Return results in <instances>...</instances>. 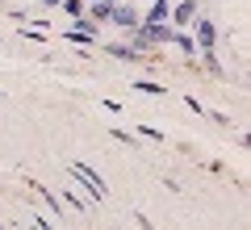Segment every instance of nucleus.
I'll return each instance as SVG.
<instances>
[{"mask_svg": "<svg viewBox=\"0 0 251 230\" xmlns=\"http://www.w3.org/2000/svg\"><path fill=\"white\" fill-rule=\"evenodd\" d=\"M172 34H176V29H172L168 21H159V26H155V21H143V26H138L134 34H130V46H134V51H151V46H168V42H172Z\"/></svg>", "mask_w": 251, "mask_h": 230, "instance_id": "1", "label": "nucleus"}, {"mask_svg": "<svg viewBox=\"0 0 251 230\" xmlns=\"http://www.w3.org/2000/svg\"><path fill=\"white\" fill-rule=\"evenodd\" d=\"M109 26L126 29V34H134V29L143 26V9H134V4H113V17H109Z\"/></svg>", "mask_w": 251, "mask_h": 230, "instance_id": "2", "label": "nucleus"}, {"mask_svg": "<svg viewBox=\"0 0 251 230\" xmlns=\"http://www.w3.org/2000/svg\"><path fill=\"white\" fill-rule=\"evenodd\" d=\"M67 172H72V176L80 180L84 188H88V197H97V201H100V197H105V180H100L97 172L88 168V163H72V168H67Z\"/></svg>", "mask_w": 251, "mask_h": 230, "instance_id": "3", "label": "nucleus"}, {"mask_svg": "<svg viewBox=\"0 0 251 230\" xmlns=\"http://www.w3.org/2000/svg\"><path fill=\"white\" fill-rule=\"evenodd\" d=\"M193 29H197V38H193V42H197L201 51H214V46H218V26H214V17H201V13H197Z\"/></svg>", "mask_w": 251, "mask_h": 230, "instance_id": "4", "label": "nucleus"}, {"mask_svg": "<svg viewBox=\"0 0 251 230\" xmlns=\"http://www.w3.org/2000/svg\"><path fill=\"white\" fill-rule=\"evenodd\" d=\"M197 0H180V4H176V9H172L168 13V21H172V29H188V26H193V21H197Z\"/></svg>", "mask_w": 251, "mask_h": 230, "instance_id": "5", "label": "nucleus"}, {"mask_svg": "<svg viewBox=\"0 0 251 230\" xmlns=\"http://www.w3.org/2000/svg\"><path fill=\"white\" fill-rule=\"evenodd\" d=\"M113 4H117V0H92L88 9H84V17H88V21H97V26H105V21L113 17Z\"/></svg>", "mask_w": 251, "mask_h": 230, "instance_id": "6", "label": "nucleus"}, {"mask_svg": "<svg viewBox=\"0 0 251 230\" xmlns=\"http://www.w3.org/2000/svg\"><path fill=\"white\" fill-rule=\"evenodd\" d=\"M109 54L122 59V63H143V51H134L130 42H113V46H109Z\"/></svg>", "mask_w": 251, "mask_h": 230, "instance_id": "7", "label": "nucleus"}, {"mask_svg": "<svg viewBox=\"0 0 251 230\" xmlns=\"http://www.w3.org/2000/svg\"><path fill=\"white\" fill-rule=\"evenodd\" d=\"M172 46H180L184 54H197V42H193V34H184V29H176V34H172Z\"/></svg>", "mask_w": 251, "mask_h": 230, "instance_id": "8", "label": "nucleus"}, {"mask_svg": "<svg viewBox=\"0 0 251 230\" xmlns=\"http://www.w3.org/2000/svg\"><path fill=\"white\" fill-rule=\"evenodd\" d=\"M72 21H75V26H72L75 34H88V38H97V29H100L97 21H88V17H84V13H80V17H72Z\"/></svg>", "mask_w": 251, "mask_h": 230, "instance_id": "9", "label": "nucleus"}, {"mask_svg": "<svg viewBox=\"0 0 251 230\" xmlns=\"http://www.w3.org/2000/svg\"><path fill=\"white\" fill-rule=\"evenodd\" d=\"M201 59H205V71H214L218 80H226V71H222V63H218V54H214V51H201Z\"/></svg>", "mask_w": 251, "mask_h": 230, "instance_id": "10", "label": "nucleus"}, {"mask_svg": "<svg viewBox=\"0 0 251 230\" xmlns=\"http://www.w3.org/2000/svg\"><path fill=\"white\" fill-rule=\"evenodd\" d=\"M134 88H138V92H147V97H163V92H168L163 84H155V80H138Z\"/></svg>", "mask_w": 251, "mask_h": 230, "instance_id": "11", "label": "nucleus"}, {"mask_svg": "<svg viewBox=\"0 0 251 230\" xmlns=\"http://www.w3.org/2000/svg\"><path fill=\"white\" fill-rule=\"evenodd\" d=\"M59 4H63V13H67V17H80V13L88 9L84 0H59Z\"/></svg>", "mask_w": 251, "mask_h": 230, "instance_id": "12", "label": "nucleus"}, {"mask_svg": "<svg viewBox=\"0 0 251 230\" xmlns=\"http://www.w3.org/2000/svg\"><path fill=\"white\" fill-rule=\"evenodd\" d=\"M113 138H117V142H130V147H138V138H134V134H126V130H113Z\"/></svg>", "mask_w": 251, "mask_h": 230, "instance_id": "13", "label": "nucleus"}, {"mask_svg": "<svg viewBox=\"0 0 251 230\" xmlns=\"http://www.w3.org/2000/svg\"><path fill=\"white\" fill-rule=\"evenodd\" d=\"M143 138H151V142H163V130H151V126H143Z\"/></svg>", "mask_w": 251, "mask_h": 230, "instance_id": "14", "label": "nucleus"}, {"mask_svg": "<svg viewBox=\"0 0 251 230\" xmlns=\"http://www.w3.org/2000/svg\"><path fill=\"white\" fill-rule=\"evenodd\" d=\"M42 4H46V9H59V0H42Z\"/></svg>", "mask_w": 251, "mask_h": 230, "instance_id": "15", "label": "nucleus"}, {"mask_svg": "<svg viewBox=\"0 0 251 230\" xmlns=\"http://www.w3.org/2000/svg\"><path fill=\"white\" fill-rule=\"evenodd\" d=\"M84 4H92V0H84Z\"/></svg>", "mask_w": 251, "mask_h": 230, "instance_id": "16", "label": "nucleus"}]
</instances>
